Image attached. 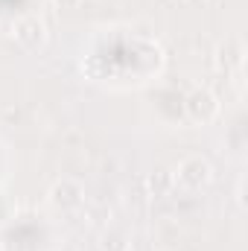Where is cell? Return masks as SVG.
I'll list each match as a JSON object with an SVG mask.
<instances>
[{"label":"cell","mask_w":248,"mask_h":251,"mask_svg":"<svg viewBox=\"0 0 248 251\" xmlns=\"http://www.w3.org/2000/svg\"><path fill=\"white\" fill-rule=\"evenodd\" d=\"M178 184L190 193H196V190L207 187L210 184V178H213V170H210V164H207V158H201V155H190L184 158L181 164H178V170H175V176H173Z\"/></svg>","instance_id":"6da1fadb"},{"label":"cell","mask_w":248,"mask_h":251,"mask_svg":"<svg viewBox=\"0 0 248 251\" xmlns=\"http://www.w3.org/2000/svg\"><path fill=\"white\" fill-rule=\"evenodd\" d=\"M184 111H187V117H190L193 123L204 126L219 114V102H216V97H213L207 88H193V91L184 97Z\"/></svg>","instance_id":"7a4b0ae2"},{"label":"cell","mask_w":248,"mask_h":251,"mask_svg":"<svg viewBox=\"0 0 248 251\" xmlns=\"http://www.w3.org/2000/svg\"><path fill=\"white\" fill-rule=\"evenodd\" d=\"M12 35L24 50H38L44 44V38H47V29L35 15H24V18H18L12 24Z\"/></svg>","instance_id":"3957f363"},{"label":"cell","mask_w":248,"mask_h":251,"mask_svg":"<svg viewBox=\"0 0 248 251\" xmlns=\"http://www.w3.org/2000/svg\"><path fill=\"white\" fill-rule=\"evenodd\" d=\"M82 199H85V190L79 187L73 178H62V181H56V184L50 187V201H53V207H59V210H73V207H79Z\"/></svg>","instance_id":"277c9868"},{"label":"cell","mask_w":248,"mask_h":251,"mask_svg":"<svg viewBox=\"0 0 248 251\" xmlns=\"http://www.w3.org/2000/svg\"><path fill=\"white\" fill-rule=\"evenodd\" d=\"M246 59V47H243V41L240 38H225L219 47H216V67L219 70H237L240 64Z\"/></svg>","instance_id":"5b68a950"},{"label":"cell","mask_w":248,"mask_h":251,"mask_svg":"<svg viewBox=\"0 0 248 251\" xmlns=\"http://www.w3.org/2000/svg\"><path fill=\"white\" fill-rule=\"evenodd\" d=\"M175 184V178H173V173H167V170H158V173H152L149 176V190H152V196H167L170 190Z\"/></svg>","instance_id":"8992f818"},{"label":"cell","mask_w":248,"mask_h":251,"mask_svg":"<svg viewBox=\"0 0 248 251\" xmlns=\"http://www.w3.org/2000/svg\"><path fill=\"white\" fill-rule=\"evenodd\" d=\"M56 6H62V9H73V6H79V0H56Z\"/></svg>","instance_id":"52a82bcc"},{"label":"cell","mask_w":248,"mask_h":251,"mask_svg":"<svg viewBox=\"0 0 248 251\" xmlns=\"http://www.w3.org/2000/svg\"><path fill=\"white\" fill-rule=\"evenodd\" d=\"M184 3H201V0H184Z\"/></svg>","instance_id":"ba28073f"}]
</instances>
